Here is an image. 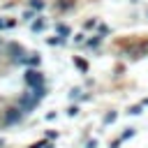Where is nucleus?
<instances>
[{
    "instance_id": "obj_1",
    "label": "nucleus",
    "mask_w": 148,
    "mask_h": 148,
    "mask_svg": "<svg viewBox=\"0 0 148 148\" xmlns=\"http://www.w3.org/2000/svg\"><path fill=\"white\" fill-rule=\"evenodd\" d=\"M25 81L32 86V90L44 88V76H42V72H37V69H30V72L25 74Z\"/></svg>"
},
{
    "instance_id": "obj_2",
    "label": "nucleus",
    "mask_w": 148,
    "mask_h": 148,
    "mask_svg": "<svg viewBox=\"0 0 148 148\" xmlns=\"http://www.w3.org/2000/svg\"><path fill=\"white\" fill-rule=\"evenodd\" d=\"M16 118H21V116H18V111H16V109H9V111H7V120L12 123V120H16Z\"/></svg>"
},
{
    "instance_id": "obj_3",
    "label": "nucleus",
    "mask_w": 148,
    "mask_h": 148,
    "mask_svg": "<svg viewBox=\"0 0 148 148\" xmlns=\"http://www.w3.org/2000/svg\"><path fill=\"white\" fill-rule=\"evenodd\" d=\"M42 28H44L42 21H35V23H32V30H42Z\"/></svg>"
}]
</instances>
